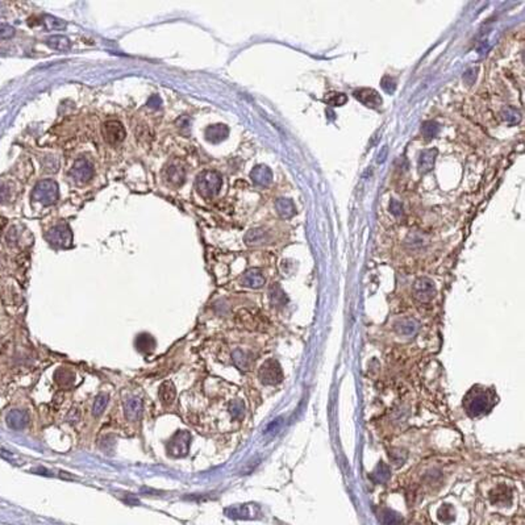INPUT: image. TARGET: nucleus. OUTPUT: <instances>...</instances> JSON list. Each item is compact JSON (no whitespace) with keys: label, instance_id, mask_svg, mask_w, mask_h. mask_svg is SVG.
<instances>
[{"label":"nucleus","instance_id":"obj_13","mask_svg":"<svg viewBox=\"0 0 525 525\" xmlns=\"http://www.w3.org/2000/svg\"><path fill=\"white\" fill-rule=\"evenodd\" d=\"M6 421H7V425L11 429L20 431V429H24L28 425L29 416L28 413L24 412V411L12 410L6 417Z\"/></svg>","mask_w":525,"mask_h":525},{"label":"nucleus","instance_id":"obj_40","mask_svg":"<svg viewBox=\"0 0 525 525\" xmlns=\"http://www.w3.org/2000/svg\"><path fill=\"white\" fill-rule=\"evenodd\" d=\"M390 211H391V214L392 215H395V216H402L403 215V206L400 202H398V200L395 199H392L391 200V203H390Z\"/></svg>","mask_w":525,"mask_h":525},{"label":"nucleus","instance_id":"obj_8","mask_svg":"<svg viewBox=\"0 0 525 525\" xmlns=\"http://www.w3.org/2000/svg\"><path fill=\"white\" fill-rule=\"evenodd\" d=\"M436 294V288L431 279L428 278H420L413 284V296L420 303H428L433 299Z\"/></svg>","mask_w":525,"mask_h":525},{"label":"nucleus","instance_id":"obj_20","mask_svg":"<svg viewBox=\"0 0 525 525\" xmlns=\"http://www.w3.org/2000/svg\"><path fill=\"white\" fill-rule=\"evenodd\" d=\"M134 345H136V349L142 353H151L155 349V340L154 337L149 333H141L137 336Z\"/></svg>","mask_w":525,"mask_h":525},{"label":"nucleus","instance_id":"obj_22","mask_svg":"<svg viewBox=\"0 0 525 525\" xmlns=\"http://www.w3.org/2000/svg\"><path fill=\"white\" fill-rule=\"evenodd\" d=\"M46 45L52 48V49L57 50V52H67V50H70L71 42L66 36L56 35L50 36L49 39L46 40Z\"/></svg>","mask_w":525,"mask_h":525},{"label":"nucleus","instance_id":"obj_10","mask_svg":"<svg viewBox=\"0 0 525 525\" xmlns=\"http://www.w3.org/2000/svg\"><path fill=\"white\" fill-rule=\"evenodd\" d=\"M354 98L357 99L358 102H361L364 105L373 109L379 108L382 105V103H383L379 92L377 91V90H374V88H358V90L354 91Z\"/></svg>","mask_w":525,"mask_h":525},{"label":"nucleus","instance_id":"obj_24","mask_svg":"<svg viewBox=\"0 0 525 525\" xmlns=\"http://www.w3.org/2000/svg\"><path fill=\"white\" fill-rule=\"evenodd\" d=\"M109 402V395L105 394V392H100L94 400V404H92V415L95 417L100 416L103 412L105 411L107 406H108Z\"/></svg>","mask_w":525,"mask_h":525},{"label":"nucleus","instance_id":"obj_35","mask_svg":"<svg viewBox=\"0 0 525 525\" xmlns=\"http://www.w3.org/2000/svg\"><path fill=\"white\" fill-rule=\"evenodd\" d=\"M44 167L46 172H56L60 167V161L54 155H46L44 159Z\"/></svg>","mask_w":525,"mask_h":525},{"label":"nucleus","instance_id":"obj_42","mask_svg":"<svg viewBox=\"0 0 525 525\" xmlns=\"http://www.w3.org/2000/svg\"><path fill=\"white\" fill-rule=\"evenodd\" d=\"M161 104H162V100L158 95H153V96H150V99L147 100V107H150V108L158 109L159 107H161Z\"/></svg>","mask_w":525,"mask_h":525},{"label":"nucleus","instance_id":"obj_28","mask_svg":"<svg viewBox=\"0 0 525 525\" xmlns=\"http://www.w3.org/2000/svg\"><path fill=\"white\" fill-rule=\"evenodd\" d=\"M324 102L328 105H332V107H341V105H343L347 102V96L342 94V92H328L324 96Z\"/></svg>","mask_w":525,"mask_h":525},{"label":"nucleus","instance_id":"obj_26","mask_svg":"<svg viewBox=\"0 0 525 525\" xmlns=\"http://www.w3.org/2000/svg\"><path fill=\"white\" fill-rule=\"evenodd\" d=\"M54 377H56L57 383L62 386V387H70L74 383V379H75L74 373H71L70 370H66V369H58Z\"/></svg>","mask_w":525,"mask_h":525},{"label":"nucleus","instance_id":"obj_32","mask_svg":"<svg viewBox=\"0 0 525 525\" xmlns=\"http://www.w3.org/2000/svg\"><path fill=\"white\" fill-rule=\"evenodd\" d=\"M440 132V125L434 121H425L421 126V133L423 136L427 138V140H431L433 137H436Z\"/></svg>","mask_w":525,"mask_h":525},{"label":"nucleus","instance_id":"obj_18","mask_svg":"<svg viewBox=\"0 0 525 525\" xmlns=\"http://www.w3.org/2000/svg\"><path fill=\"white\" fill-rule=\"evenodd\" d=\"M437 157V149H429V150H424L419 158V171L421 174H427L433 168L434 161Z\"/></svg>","mask_w":525,"mask_h":525},{"label":"nucleus","instance_id":"obj_3","mask_svg":"<svg viewBox=\"0 0 525 525\" xmlns=\"http://www.w3.org/2000/svg\"><path fill=\"white\" fill-rule=\"evenodd\" d=\"M58 198H60V187L53 179H45L39 182L32 193V199L44 206H52L58 200Z\"/></svg>","mask_w":525,"mask_h":525},{"label":"nucleus","instance_id":"obj_16","mask_svg":"<svg viewBox=\"0 0 525 525\" xmlns=\"http://www.w3.org/2000/svg\"><path fill=\"white\" fill-rule=\"evenodd\" d=\"M158 396L161 399L162 404L163 406H170L172 404L177 398V390H175V386L171 381H165L159 386V390H158Z\"/></svg>","mask_w":525,"mask_h":525},{"label":"nucleus","instance_id":"obj_12","mask_svg":"<svg viewBox=\"0 0 525 525\" xmlns=\"http://www.w3.org/2000/svg\"><path fill=\"white\" fill-rule=\"evenodd\" d=\"M250 178H252V181L256 183L257 186L267 187V186H270L271 182H273V172H271V170H270L267 166L258 165L252 170Z\"/></svg>","mask_w":525,"mask_h":525},{"label":"nucleus","instance_id":"obj_4","mask_svg":"<svg viewBox=\"0 0 525 525\" xmlns=\"http://www.w3.org/2000/svg\"><path fill=\"white\" fill-rule=\"evenodd\" d=\"M190 444H191V434L187 431H179L167 441L166 452L170 457L182 458L189 454Z\"/></svg>","mask_w":525,"mask_h":525},{"label":"nucleus","instance_id":"obj_21","mask_svg":"<svg viewBox=\"0 0 525 525\" xmlns=\"http://www.w3.org/2000/svg\"><path fill=\"white\" fill-rule=\"evenodd\" d=\"M275 208H277V212L280 217L283 219H290L295 215V204L291 199L287 198H279V199L275 202Z\"/></svg>","mask_w":525,"mask_h":525},{"label":"nucleus","instance_id":"obj_38","mask_svg":"<svg viewBox=\"0 0 525 525\" xmlns=\"http://www.w3.org/2000/svg\"><path fill=\"white\" fill-rule=\"evenodd\" d=\"M15 36V28L8 24H0V40H10Z\"/></svg>","mask_w":525,"mask_h":525},{"label":"nucleus","instance_id":"obj_2","mask_svg":"<svg viewBox=\"0 0 525 525\" xmlns=\"http://www.w3.org/2000/svg\"><path fill=\"white\" fill-rule=\"evenodd\" d=\"M221 186H223L221 175L214 170H206V171L200 172L195 182L196 191L199 193L200 196H203L204 199L215 198L220 191Z\"/></svg>","mask_w":525,"mask_h":525},{"label":"nucleus","instance_id":"obj_43","mask_svg":"<svg viewBox=\"0 0 525 525\" xmlns=\"http://www.w3.org/2000/svg\"><path fill=\"white\" fill-rule=\"evenodd\" d=\"M475 78H476V74H475V70H473V69H470V70L466 71L465 75H463V79H465V82L467 84H473L474 81H475Z\"/></svg>","mask_w":525,"mask_h":525},{"label":"nucleus","instance_id":"obj_29","mask_svg":"<svg viewBox=\"0 0 525 525\" xmlns=\"http://www.w3.org/2000/svg\"><path fill=\"white\" fill-rule=\"evenodd\" d=\"M232 358H233V362H235V365L240 370L246 371L249 369V366H250V360H249L248 356H246L242 350H235L233 354H232Z\"/></svg>","mask_w":525,"mask_h":525},{"label":"nucleus","instance_id":"obj_11","mask_svg":"<svg viewBox=\"0 0 525 525\" xmlns=\"http://www.w3.org/2000/svg\"><path fill=\"white\" fill-rule=\"evenodd\" d=\"M229 136V128L224 124H214L206 129V140L211 144H219L227 140Z\"/></svg>","mask_w":525,"mask_h":525},{"label":"nucleus","instance_id":"obj_36","mask_svg":"<svg viewBox=\"0 0 525 525\" xmlns=\"http://www.w3.org/2000/svg\"><path fill=\"white\" fill-rule=\"evenodd\" d=\"M383 520L387 525H402V517L392 511H386L383 515Z\"/></svg>","mask_w":525,"mask_h":525},{"label":"nucleus","instance_id":"obj_7","mask_svg":"<svg viewBox=\"0 0 525 525\" xmlns=\"http://www.w3.org/2000/svg\"><path fill=\"white\" fill-rule=\"evenodd\" d=\"M69 175L71 177L74 182L77 183H87L90 179L94 177V167L92 163L88 161L87 158H79L74 162L73 167H71Z\"/></svg>","mask_w":525,"mask_h":525},{"label":"nucleus","instance_id":"obj_6","mask_svg":"<svg viewBox=\"0 0 525 525\" xmlns=\"http://www.w3.org/2000/svg\"><path fill=\"white\" fill-rule=\"evenodd\" d=\"M258 377L263 385H278L283 379V373L277 361L267 360L259 369Z\"/></svg>","mask_w":525,"mask_h":525},{"label":"nucleus","instance_id":"obj_17","mask_svg":"<svg viewBox=\"0 0 525 525\" xmlns=\"http://www.w3.org/2000/svg\"><path fill=\"white\" fill-rule=\"evenodd\" d=\"M491 503L495 505H509L512 501V491L505 486L497 487L496 490L492 491V494L490 496Z\"/></svg>","mask_w":525,"mask_h":525},{"label":"nucleus","instance_id":"obj_34","mask_svg":"<svg viewBox=\"0 0 525 525\" xmlns=\"http://www.w3.org/2000/svg\"><path fill=\"white\" fill-rule=\"evenodd\" d=\"M229 412H231L232 417L236 419V420H241L242 416H244V412H245V406L244 403L240 402V400H235L229 404Z\"/></svg>","mask_w":525,"mask_h":525},{"label":"nucleus","instance_id":"obj_33","mask_svg":"<svg viewBox=\"0 0 525 525\" xmlns=\"http://www.w3.org/2000/svg\"><path fill=\"white\" fill-rule=\"evenodd\" d=\"M270 300H271L273 305H283L287 301V299L279 286H273L270 290Z\"/></svg>","mask_w":525,"mask_h":525},{"label":"nucleus","instance_id":"obj_25","mask_svg":"<svg viewBox=\"0 0 525 525\" xmlns=\"http://www.w3.org/2000/svg\"><path fill=\"white\" fill-rule=\"evenodd\" d=\"M267 233L262 229H252L245 236V242L248 245H258L266 241Z\"/></svg>","mask_w":525,"mask_h":525},{"label":"nucleus","instance_id":"obj_45","mask_svg":"<svg viewBox=\"0 0 525 525\" xmlns=\"http://www.w3.org/2000/svg\"><path fill=\"white\" fill-rule=\"evenodd\" d=\"M6 224H7V220L3 219V217H0V233H2V231H3V228L6 227Z\"/></svg>","mask_w":525,"mask_h":525},{"label":"nucleus","instance_id":"obj_31","mask_svg":"<svg viewBox=\"0 0 525 525\" xmlns=\"http://www.w3.org/2000/svg\"><path fill=\"white\" fill-rule=\"evenodd\" d=\"M501 116H503V119H504L505 123L511 124V125H513V124H517L518 121L521 120V115H520V112H518L516 108H513V107H505V108L503 109V112H501Z\"/></svg>","mask_w":525,"mask_h":525},{"label":"nucleus","instance_id":"obj_15","mask_svg":"<svg viewBox=\"0 0 525 525\" xmlns=\"http://www.w3.org/2000/svg\"><path fill=\"white\" fill-rule=\"evenodd\" d=\"M265 277L259 269L248 270L241 278V283L249 288H261L265 284Z\"/></svg>","mask_w":525,"mask_h":525},{"label":"nucleus","instance_id":"obj_39","mask_svg":"<svg viewBox=\"0 0 525 525\" xmlns=\"http://www.w3.org/2000/svg\"><path fill=\"white\" fill-rule=\"evenodd\" d=\"M381 86H382V88H383V90H385V91L387 92V94H392V92H394L396 90L395 81H394V79H392L391 77H389V75L382 79Z\"/></svg>","mask_w":525,"mask_h":525},{"label":"nucleus","instance_id":"obj_1","mask_svg":"<svg viewBox=\"0 0 525 525\" xmlns=\"http://www.w3.org/2000/svg\"><path fill=\"white\" fill-rule=\"evenodd\" d=\"M494 403L495 398L492 392L487 391L483 387H475L466 395L463 406L470 416L476 417L490 411Z\"/></svg>","mask_w":525,"mask_h":525},{"label":"nucleus","instance_id":"obj_19","mask_svg":"<svg viewBox=\"0 0 525 525\" xmlns=\"http://www.w3.org/2000/svg\"><path fill=\"white\" fill-rule=\"evenodd\" d=\"M166 177L168 182L174 186H182L186 181L185 167L179 165H170L166 170Z\"/></svg>","mask_w":525,"mask_h":525},{"label":"nucleus","instance_id":"obj_44","mask_svg":"<svg viewBox=\"0 0 525 525\" xmlns=\"http://www.w3.org/2000/svg\"><path fill=\"white\" fill-rule=\"evenodd\" d=\"M387 151H389L387 146H383L382 151L378 154V162H379V163H382V162L386 161V155H387Z\"/></svg>","mask_w":525,"mask_h":525},{"label":"nucleus","instance_id":"obj_23","mask_svg":"<svg viewBox=\"0 0 525 525\" xmlns=\"http://www.w3.org/2000/svg\"><path fill=\"white\" fill-rule=\"evenodd\" d=\"M395 329L403 336H412L417 332V322L412 319H403L396 324Z\"/></svg>","mask_w":525,"mask_h":525},{"label":"nucleus","instance_id":"obj_30","mask_svg":"<svg viewBox=\"0 0 525 525\" xmlns=\"http://www.w3.org/2000/svg\"><path fill=\"white\" fill-rule=\"evenodd\" d=\"M44 24H45V28L48 31H63V29L66 28V23L65 21L54 18V16H50V15L44 16Z\"/></svg>","mask_w":525,"mask_h":525},{"label":"nucleus","instance_id":"obj_9","mask_svg":"<svg viewBox=\"0 0 525 525\" xmlns=\"http://www.w3.org/2000/svg\"><path fill=\"white\" fill-rule=\"evenodd\" d=\"M103 136L109 145H119L125 138V129L120 121H107L103 125Z\"/></svg>","mask_w":525,"mask_h":525},{"label":"nucleus","instance_id":"obj_37","mask_svg":"<svg viewBox=\"0 0 525 525\" xmlns=\"http://www.w3.org/2000/svg\"><path fill=\"white\" fill-rule=\"evenodd\" d=\"M438 517H440V520L444 522L452 521L453 520L452 507H450V505H444V507L440 508V511H438Z\"/></svg>","mask_w":525,"mask_h":525},{"label":"nucleus","instance_id":"obj_27","mask_svg":"<svg viewBox=\"0 0 525 525\" xmlns=\"http://www.w3.org/2000/svg\"><path fill=\"white\" fill-rule=\"evenodd\" d=\"M370 476L375 483H385L390 478V467L385 463H379Z\"/></svg>","mask_w":525,"mask_h":525},{"label":"nucleus","instance_id":"obj_14","mask_svg":"<svg viewBox=\"0 0 525 525\" xmlns=\"http://www.w3.org/2000/svg\"><path fill=\"white\" fill-rule=\"evenodd\" d=\"M124 411H125L126 419L134 423V421L140 420L141 416H142L144 406H142V402L138 398H130L124 404Z\"/></svg>","mask_w":525,"mask_h":525},{"label":"nucleus","instance_id":"obj_41","mask_svg":"<svg viewBox=\"0 0 525 525\" xmlns=\"http://www.w3.org/2000/svg\"><path fill=\"white\" fill-rule=\"evenodd\" d=\"M11 198V190L7 185H0V203H7Z\"/></svg>","mask_w":525,"mask_h":525},{"label":"nucleus","instance_id":"obj_5","mask_svg":"<svg viewBox=\"0 0 525 525\" xmlns=\"http://www.w3.org/2000/svg\"><path fill=\"white\" fill-rule=\"evenodd\" d=\"M45 237L46 241L56 248H69L71 245V240H73L70 228L66 224L54 225L46 232Z\"/></svg>","mask_w":525,"mask_h":525}]
</instances>
